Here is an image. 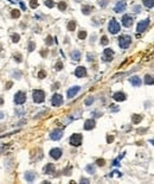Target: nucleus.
Returning <instances> with one entry per match:
<instances>
[{"label": "nucleus", "instance_id": "1", "mask_svg": "<svg viewBox=\"0 0 154 184\" xmlns=\"http://www.w3.org/2000/svg\"><path fill=\"white\" fill-rule=\"evenodd\" d=\"M132 43V37L128 35H122L119 37V46L121 49H127L129 48V45Z\"/></svg>", "mask_w": 154, "mask_h": 184}, {"label": "nucleus", "instance_id": "2", "mask_svg": "<svg viewBox=\"0 0 154 184\" xmlns=\"http://www.w3.org/2000/svg\"><path fill=\"white\" fill-rule=\"evenodd\" d=\"M32 98H33V101L36 103H42L45 100V93L40 89H34L32 92Z\"/></svg>", "mask_w": 154, "mask_h": 184}, {"label": "nucleus", "instance_id": "3", "mask_svg": "<svg viewBox=\"0 0 154 184\" xmlns=\"http://www.w3.org/2000/svg\"><path fill=\"white\" fill-rule=\"evenodd\" d=\"M108 30H109V32L112 33V35H116L121 31V26H120V23L115 20V19H112L109 24H108Z\"/></svg>", "mask_w": 154, "mask_h": 184}, {"label": "nucleus", "instance_id": "4", "mask_svg": "<svg viewBox=\"0 0 154 184\" xmlns=\"http://www.w3.org/2000/svg\"><path fill=\"white\" fill-rule=\"evenodd\" d=\"M82 140H83V137H82V134H78V133H75V134H72L71 137H70V144L72 145V146L77 147L80 146L81 144H82Z\"/></svg>", "mask_w": 154, "mask_h": 184}, {"label": "nucleus", "instance_id": "5", "mask_svg": "<svg viewBox=\"0 0 154 184\" xmlns=\"http://www.w3.org/2000/svg\"><path fill=\"white\" fill-rule=\"evenodd\" d=\"M149 23H151V20H149V19H144V20L139 22L138 26H136V31H138V33L145 32V31L147 30V27L149 26Z\"/></svg>", "mask_w": 154, "mask_h": 184}, {"label": "nucleus", "instance_id": "6", "mask_svg": "<svg viewBox=\"0 0 154 184\" xmlns=\"http://www.w3.org/2000/svg\"><path fill=\"white\" fill-rule=\"evenodd\" d=\"M26 101V93L24 92H18L14 95V103L16 105H23Z\"/></svg>", "mask_w": 154, "mask_h": 184}, {"label": "nucleus", "instance_id": "7", "mask_svg": "<svg viewBox=\"0 0 154 184\" xmlns=\"http://www.w3.org/2000/svg\"><path fill=\"white\" fill-rule=\"evenodd\" d=\"M63 96L61 95V94H53L52 99H51V103H52V106H55V107H58V106H61L62 103H63Z\"/></svg>", "mask_w": 154, "mask_h": 184}, {"label": "nucleus", "instance_id": "8", "mask_svg": "<svg viewBox=\"0 0 154 184\" xmlns=\"http://www.w3.org/2000/svg\"><path fill=\"white\" fill-rule=\"evenodd\" d=\"M62 137H63V130H61V128H56L50 133V139H52V140H59Z\"/></svg>", "mask_w": 154, "mask_h": 184}, {"label": "nucleus", "instance_id": "9", "mask_svg": "<svg viewBox=\"0 0 154 184\" xmlns=\"http://www.w3.org/2000/svg\"><path fill=\"white\" fill-rule=\"evenodd\" d=\"M113 58H114V51L112 49H109V48L104 49V51H103V60L106 62H112Z\"/></svg>", "mask_w": 154, "mask_h": 184}, {"label": "nucleus", "instance_id": "10", "mask_svg": "<svg viewBox=\"0 0 154 184\" xmlns=\"http://www.w3.org/2000/svg\"><path fill=\"white\" fill-rule=\"evenodd\" d=\"M122 25L124 27H130L132 25H133V17L129 16V14H124V16L122 17Z\"/></svg>", "mask_w": 154, "mask_h": 184}, {"label": "nucleus", "instance_id": "11", "mask_svg": "<svg viewBox=\"0 0 154 184\" xmlns=\"http://www.w3.org/2000/svg\"><path fill=\"white\" fill-rule=\"evenodd\" d=\"M81 90V87L80 86H74V87H71L69 90H68V93H66V95H68V98L69 99H72L75 98L76 95H77V93Z\"/></svg>", "mask_w": 154, "mask_h": 184}, {"label": "nucleus", "instance_id": "12", "mask_svg": "<svg viewBox=\"0 0 154 184\" xmlns=\"http://www.w3.org/2000/svg\"><path fill=\"white\" fill-rule=\"evenodd\" d=\"M126 8H127L126 2H123V1H119V2H116V5H115V7H114V11L116 12V13H121V12H124Z\"/></svg>", "mask_w": 154, "mask_h": 184}, {"label": "nucleus", "instance_id": "13", "mask_svg": "<svg viewBox=\"0 0 154 184\" xmlns=\"http://www.w3.org/2000/svg\"><path fill=\"white\" fill-rule=\"evenodd\" d=\"M62 154H63V152L61 148H52L51 151H50V156L53 158V159H59V158L62 157Z\"/></svg>", "mask_w": 154, "mask_h": 184}, {"label": "nucleus", "instance_id": "14", "mask_svg": "<svg viewBox=\"0 0 154 184\" xmlns=\"http://www.w3.org/2000/svg\"><path fill=\"white\" fill-rule=\"evenodd\" d=\"M75 75L77 77H85L87 76V69L84 67H77L75 70Z\"/></svg>", "mask_w": 154, "mask_h": 184}, {"label": "nucleus", "instance_id": "15", "mask_svg": "<svg viewBox=\"0 0 154 184\" xmlns=\"http://www.w3.org/2000/svg\"><path fill=\"white\" fill-rule=\"evenodd\" d=\"M113 99H114L115 101H117V102H122V101L126 100V94L122 92H116L113 95Z\"/></svg>", "mask_w": 154, "mask_h": 184}, {"label": "nucleus", "instance_id": "16", "mask_svg": "<svg viewBox=\"0 0 154 184\" xmlns=\"http://www.w3.org/2000/svg\"><path fill=\"white\" fill-rule=\"evenodd\" d=\"M129 82H130V84L134 87H140L141 86V78L139 77V76H132V77H129Z\"/></svg>", "mask_w": 154, "mask_h": 184}, {"label": "nucleus", "instance_id": "17", "mask_svg": "<svg viewBox=\"0 0 154 184\" xmlns=\"http://www.w3.org/2000/svg\"><path fill=\"white\" fill-rule=\"evenodd\" d=\"M95 125H96V121L94 119H88L87 121L84 122V130L85 131H90L92 130L94 127H95Z\"/></svg>", "mask_w": 154, "mask_h": 184}, {"label": "nucleus", "instance_id": "18", "mask_svg": "<svg viewBox=\"0 0 154 184\" xmlns=\"http://www.w3.org/2000/svg\"><path fill=\"white\" fill-rule=\"evenodd\" d=\"M43 170H44V172L46 175H52L55 172V166H53V164H46Z\"/></svg>", "mask_w": 154, "mask_h": 184}, {"label": "nucleus", "instance_id": "19", "mask_svg": "<svg viewBox=\"0 0 154 184\" xmlns=\"http://www.w3.org/2000/svg\"><path fill=\"white\" fill-rule=\"evenodd\" d=\"M34 179H36V175H34V172H31V171L25 172V181H26V182L31 183V182H33Z\"/></svg>", "mask_w": 154, "mask_h": 184}, {"label": "nucleus", "instance_id": "20", "mask_svg": "<svg viewBox=\"0 0 154 184\" xmlns=\"http://www.w3.org/2000/svg\"><path fill=\"white\" fill-rule=\"evenodd\" d=\"M92 11H94V7H92V6H90V5H83L82 6V12H83V14H85V16L90 14Z\"/></svg>", "mask_w": 154, "mask_h": 184}, {"label": "nucleus", "instance_id": "21", "mask_svg": "<svg viewBox=\"0 0 154 184\" xmlns=\"http://www.w3.org/2000/svg\"><path fill=\"white\" fill-rule=\"evenodd\" d=\"M71 60H74L75 62H78L81 60V52L78 50H74L71 52Z\"/></svg>", "mask_w": 154, "mask_h": 184}, {"label": "nucleus", "instance_id": "22", "mask_svg": "<svg viewBox=\"0 0 154 184\" xmlns=\"http://www.w3.org/2000/svg\"><path fill=\"white\" fill-rule=\"evenodd\" d=\"M141 120H142V115H140V114H133L132 115L133 124H139V122H141Z\"/></svg>", "mask_w": 154, "mask_h": 184}, {"label": "nucleus", "instance_id": "23", "mask_svg": "<svg viewBox=\"0 0 154 184\" xmlns=\"http://www.w3.org/2000/svg\"><path fill=\"white\" fill-rule=\"evenodd\" d=\"M85 171L88 173H90V175H94L96 172V168L95 165H92V164H89V165H87L85 166Z\"/></svg>", "mask_w": 154, "mask_h": 184}, {"label": "nucleus", "instance_id": "24", "mask_svg": "<svg viewBox=\"0 0 154 184\" xmlns=\"http://www.w3.org/2000/svg\"><path fill=\"white\" fill-rule=\"evenodd\" d=\"M142 2H144L145 7H147V8H153L154 0H142Z\"/></svg>", "mask_w": 154, "mask_h": 184}, {"label": "nucleus", "instance_id": "25", "mask_svg": "<svg viewBox=\"0 0 154 184\" xmlns=\"http://www.w3.org/2000/svg\"><path fill=\"white\" fill-rule=\"evenodd\" d=\"M153 83H154L153 76H152V75H146V76H145V84H149V86H152Z\"/></svg>", "mask_w": 154, "mask_h": 184}, {"label": "nucleus", "instance_id": "26", "mask_svg": "<svg viewBox=\"0 0 154 184\" xmlns=\"http://www.w3.org/2000/svg\"><path fill=\"white\" fill-rule=\"evenodd\" d=\"M66 7H68V5H66V2L65 1H61V2H58V10L61 12H63L66 10Z\"/></svg>", "mask_w": 154, "mask_h": 184}, {"label": "nucleus", "instance_id": "27", "mask_svg": "<svg viewBox=\"0 0 154 184\" xmlns=\"http://www.w3.org/2000/svg\"><path fill=\"white\" fill-rule=\"evenodd\" d=\"M75 29H76V22L71 20L68 23V31H75Z\"/></svg>", "mask_w": 154, "mask_h": 184}, {"label": "nucleus", "instance_id": "28", "mask_svg": "<svg viewBox=\"0 0 154 184\" xmlns=\"http://www.w3.org/2000/svg\"><path fill=\"white\" fill-rule=\"evenodd\" d=\"M11 17L12 18H19L20 17V11L19 10H12L11 11Z\"/></svg>", "mask_w": 154, "mask_h": 184}, {"label": "nucleus", "instance_id": "29", "mask_svg": "<svg viewBox=\"0 0 154 184\" xmlns=\"http://www.w3.org/2000/svg\"><path fill=\"white\" fill-rule=\"evenodd\" d=\"M27 49H29V52H32L33 50L36 49V43H34V42H32V40H30V42H29V46H27Z\"/></svg>", "mask_w": 154, "mask_h": 184}, {"label": "nucleus", "instance_id": "30", "mask_svg": "<svg viewBox=\"0 0 154 184\" xmlns=\"http://www.w3.org/2000/svg\"><path fill=\"white\" fill-rule=\"evenodd\" d=\"M44 4H45V6H46V7H49V8H52V7H55V6H56V4H55V1H53V0H46Z\"/></svg>", "mask_w": 154, "mask_h": 184}, {"label": "nucleus", "instance_id": "31", "mask_svg": "<svg viewBox=\"0 0 154 184\" xmlns=\"http://www.w3.org/2000/svg\"><path fill=\"white\" fill-rule=\"evenodd\" d=\"M11 38H12V42H13V43H18V42H19V39H20V36H19L18 33H13Z\"/></svg>", "mask_w": 154, "mask_h": 184}, {"label": "nucleus", "instance_id": "32", "mask_svg": "<svg viewBox=\"0 0 154 184\" xmlns=\"http://www.w3.org/2000/svg\"><path fill=\"white\" fill-rule=\"evenodd\" d=\"M78 38H80V39H85V38H87V32H85V30H81L80 32H78Z\"/></svg>", "mask_w": 154, "mask_h": 184}, {"label": "nucleus", "instance_id": "33", "mask_svg": "<svg viewBox=\"0 0 154 184\" xmlns=\"http://www.w3.org/2000/svg\"><path fill=\"white\" fill-rule=\"evenodd\" d=\"M101 45H107V44L109 43V39H108V37L107 36H102V38H101Z\"/></svg>", "mask_w": 154, "mask_h": 184}, {"label": "nucleus", "instance_id": "34", "mask_svg": "<svg viewBox=\"0 0 154 184\" xmlns=\"http://www.w3.org/2000/svg\"><path fill=\"white\" fill-rule=\"evenodd\" d=\"M45 43H46V45H49V46H50V45H52V44H53V38L51 37V36H48L46 39H45Z\"/></svg>", "mask_w": 154, "mask_h": 184}, {"label": "nucleus", "instance_id": "35", "mask_svg": "<svg viewBox=\"0 0 154 184\" xmlns=\"http://www.w3.org/2000/svg\"><path fill=\"white\" fill-rule=\"evenodd\" d=\"M113 176H117V177H121L122 176V173L120 172V171H113V172H110V175H108V177H113Z\"/></svg>", "mask_w": 154, "mask_h": 184}, {"label": "nucleus", "instance_id": "36", "mask_svg": "<svg viewBox=\"0 0 154 184\" xmlns=\"http://www.w3.org/2000/svg\"><path fill=\"white\" fill-rule=\"evenodd\" d=\"M45 77H46V71L45 70H40L38 73V78L42 80V78H45Z\"/></svg>", "mask_w": 154, "mask_h": 184}, {"label": "nucleus", "instance_id": "37", "mask_svg": "<svg viewBox=\"0 0 154 184\" xmlns=\"http://www.w3.org/2000/svg\"><path fill=\"white\" fill-rule=\"evenodd\" d=\"M55 69H56L57 71L62 70V69H63V63H62V62H57L56 65H55Z\"/></svg>", "mask_w": 154, "mask_h": 184}, {"label": "nucleus", "instance_id": "38", "mask_svg": "<svg viewBox=\"0 0 154 184\" xmlns=\"http://www.w3.org/2000/svg\"><path fill=\"white\" fill-rule=\"evenodd\" d=\"M94 102V98H87L85 99V101H84V103H85V106H90L91 103Z\"/></svg>", "mask_w": 154, "mask_h": 184}, {"label": "nucleus", "instance_id": "39", "mask_svg": "<svg viewBox=\"0 0 154 184\" xmlns=\"http://www.w3.org/2000/svg\"><path fill=\"white\" fill-rule=\"evenodd\" d=\"M30 6H31V8H37L38 1L37 0H31V1H30Z\"/></svg>", "mask_w": 154, "mask_h": 184}, {"label": "nucleus", "instance_id": "40", "mask_svg": "<svg viewBox=\"0 0 154 184\" xmlns=\"http://www.w3.org/2000/svg\"><path fill=\"white\" fill-rule=\"evenodd\" d=\"M14 60L18 62V63H21V61H23V56H21L20 54H17L14 55Z\"/></svg>", "mask_w": 154, "mask_h": 184}, {"label": "nucleus", "instance_id": "41", "mask_svg": "<svg viewBox=\"0 0 154 184\" xmlns=\"http://www.w3.org/2000/svg\"><path fill=\"white\" fill-rule=\"evenodd\" d=\"M133 12L134 13H140L141 12V6H139V5L133 6Z\"/></svg>", "mask_w": 154, "mask_h": 184}, {"label": "nucleus", "instance_id": "42", "mask_svg": "<svg viewBox=\"0 0 154 184\" xmlns=\"http://www.w3.org/2000/svg\"><path fill=\"white\" fill-rule=\"evenodd\" d=\"M96 164H97L98 166H104L106 160H104V159H97V160H96Z\"/></svg>", "mask_w": 154, "mask_h": 184}, {"label": "nucleus", "instance_id": "43", "mask_svg": "<svg viewBox=\"0 0 154 184\" xmlns=\"http://www.w3.org/2000/svg\"><path fill=\"white\" fill-rule=\"evenodd\" d=\"M98 5L101 6V7H106L108 5V0H101V1H98Z\"/></svg>", "mask_w": 154, "mask_h": 184}, {"label": "nucleus", "instance_id": "44", "mask_svg": "<svg viewBox=\"0 0 154 184\" xmlns=\"http://www.w3.org/2000/svg\"><path fill=\"white\" fill-rule=\"evenodd\" d=\"M114 141V137L113 135H108L107 137V143H113Z\"/></svg>", "mask_w": 154, "mask_h": 184}, {"label": "nucleus", "instance_id": "45", "mask_svg": "<svg viewBox=\"0 0 154 184\" xmlns=\"http://www.w3.org/2000/svg\"><path fill=\"white\" fill-rule=\"evenodd\" d=\"M120 160H121L120 158H117V159H115V160L113 162V165H114V166H119V165H120V164H119V163H120Z\"/></svg>", "mask_w": 154, "mask_h": 184}, {"label": "nucleus", "instance_id": "46", "mask_svg": "<svg viewBox=\"0 0 154 184\" xmlns=\"http://www.w3.org/2000/svg\"><path fill=\"white\" fill-rule=\"evenodd\" d=\"M13 86V82H7L5 86V89H11V87Z\"/></svg>", "mask_w": 154, "mask_h": 184}, {"label": "nucleus", "instance_id": "47", "mask_svg": "<svg viewBox=\"0 0 154 184\" xmlns=\"http://www.w3.org/2000/svg\"><path fill=\"white\" fill-rule=\"evenodd\" d=\"M19 4H20L21 10H23V11H26V6L24 5V2H23V1H19Z\"/></svg>", "mask_w": 154, "mask_h": 184}, {"label": "nucleus", "instance_id": "48", "mask_svg": "<svg viewBox=\"0 0 154 184\" xmlns=\"http://www.w3.org/2000/svg\"><path fill=\"white\" fill-rule=\"evenodd\" d=\"M87 58H88V61H89V62H91V61L94 60V56H92V55H90V54H88Z\"/></svg>", "mask_w": 154, "mask_h": 184}, {"label": "nucleus", "instance_id": "49", "mask_svg": "<svg viewBox=\"0 0 154 184\" xmlns=\"http://www.w3.org/2000/svg\"><path fill=\"white\" fill-rule=\"evenodd\" d=\"M13 76H17V78H20L21 73H19V71H17V73H13Z\"/></svg>", "mask_w": 154, "mask_h": 184}, {"label": "nucleus", "instance_id": "50", "mask_svg": "<svg viewBox=\"0 0 154 184\" xmlns=\"http://www.w3.org/2000/svg\"><path fill=\"white\" fill-rule=\"evenodd\" d=\"M40 55L44 56V57H46L48 56V50H44V51H40Z\"/></svg>", "mask_w": 154, "mask_h": 184}, {"label": "nucleus", "instance_id": "51", "mask_svg": "<svg viewBox=\"0 0 154 184\" xmlns=\"http://www.w3.org/2000/svg\"><path fill=\"white\" fill-rule=\"evenodd\" d=\"M81 183H89V179L82 177V178H81Z\"/></svg>", "mask_w": 154, "mask_h": 184}, {"label": "nucleus", "instance_id": "52", "mask_svg": "<svg viewBox=\"0 0 154 184\" xmlns=\"http://www.w3.org/2000/svg\"><path fill=\"white\" fill-rule=\"evenodd\" d=\"M4 116H5V113L4 112H0V120L4 119Z\"/></svg>", "mask_w": 154, "mask_h": 184}, {"label": "nucleus", "instance_id": "53", "mask_svg": "<svg viewBox=\"0 0 154 184\" xmlns=\"http://www.w3.org/2000/svg\"><path fill=\"white\" fill-rule=\"evenodd\" d=\"M58 87H59V83H56V84L52 87V89H58Z\"/></svg>", "mask_w": 154, "mask_h": 184}, {"label": "nucleus", "instance_id": "54", "mask_svg": "<svg viewBox=\"0 0 154 184\" xmlns=\"http://www.w3.org/2000/svg\"><path fill=\"white\" fill-rule=\"evenodd\" d=\"M2 105H4V99L0 98V106H2Z\"/></svg>", "mask_w": 154, "mask_h": 184}, {"label": "nucleus", "instance_id": "55", "mask_svg": "<svg viewBox=\"0 0 154 184\" xmlns=\"http://www.w3.org/2000/svg\"><path fill=\"white\" fill-rule=\"evenodd\" d=\"M76 1H77V2H78V1H80V0H76Z\"/></svg>", "mask_w": 154, "mask_h": 184}]
</instances>
